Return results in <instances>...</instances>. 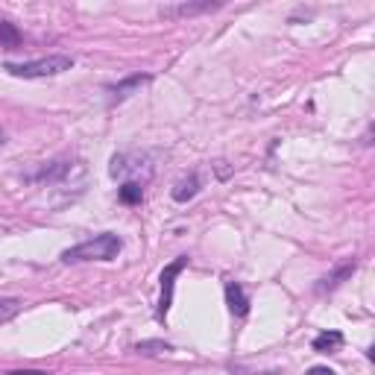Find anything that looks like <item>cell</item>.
Here are the masks:
<instances>
[{"mask_svg":"<svg viewBox=\"0 0 375 375\" xmlns=\"http://www.w3.org/2000/svg\"><path fill=\"white\" fill-rule=\"evenodd\" d=\"M121 249H124L121 235L103 232V235H94V237H88V241L65 249L62 255H59V258H62L65 264H80V261H115Z\"/></svg>","mask_w":375,"mask_h":375,"instance_id":"cell-1","label":"cell"},{"mask_svg":"<svg viewBox=\"0 0 375 375\" xmlns=\"http://www.w3.org/2000/svg\"><path fill=\"white\" fill-rule=\"evenodd\" d=\"M73 68V56H65V53H53V56H44V59H36V62H6L3 71L9 77H18V80H47V77H59Z\"/></svg>","mask_w":375,"mask_h":375,"instance_id":"cell-2","label":"cell"},{"mask_svg":"<svg viewBox=\"0 0 375 375\" xmlns=\"http://www.w3.org/2000/svg\"><path fill=\"white\" fill-rule=\"evenodd\" d=\"M109 173L112 179H126V182H138L141 179L153 176V159L149 153H117L109 161Z\"/></svg>","mask_w":375,"mask_h":375,"instance_id":"cell-3","label":"cell"},{"mask_svg":"<svg viewBox=\"0 0 375 375\" xmlns=\"http://www.w3.org/2000/svg\"><path fill=\"white\" fill-rule=\"evenodd\" d=\"M188 267V255H179V258H173L168 267L161 270V296H159V308H156V317L159 323L168 320L170 314V305H173V291H176V279L182 276V270Z\"/></svg>","mask_w":375,"mask_h":375,"instance_id":"cell-4","label":"cell"},{"mask_svg":"<svg viewBox=\"0 0 375 375\" xmlns=\"http://www.w3.org/2000/svg\"><path fill=\"white\" fill-rule=\"evenodd\" d=\"M223 9V0H200V3H170L159 9V18L164 21H179V18H193V15H205V12H217Z\"/></svg>","mask_w":375,"mask_h":375,"instance_id":"cell-5","label":"cell"},{"mask_svg":"<svg viewBox=\"0 0 375 375\" xmlns=\"http://www.w3.org/2000/svg\"><path fill=\"white\" fill-rule=\"evenodd\" d=\"M149 80H153V77H149V73H132V77L121 80V82H117V85L112 88L109 106H112V109H115V106H121L124 100H129L132 94H138V91H141V88H144V85H147Z\"/></svg>","mask_w":375,"mask_h":375,"instance_id":"cell-6","label":"cell"},{"mask_svg":"<svg viewBox=\"0 0 375 375\" xmlns=\"http://www.w3.org/2000/svg\"><path fill=\"white\" fill-rule=\"evenodd\" d=\"M68 173H71V161L68 159H56L50 164H41L36 173H29L27 182H62Z\"/></svg>","mask_w":375,"mask_h":375,"instance_id":"cell-7","label":"cell"},{"mask_svg":"<svg viewBox=\"0 0 375 375\" xmlns=\"http://www.w3.org/2000/svg\"><path fill=\"white\" fill-rule=\"evenodd\" d=\"M226 305H229V311L235 314V317H247L249 314V296L244 293V288L237 281H226Z\"/></svg>","mask_w":375,"mask_h":375,"instance_id":"cell-8","label":"cell"},{"mask_svg":"<svg viewBox=\"0 0 375 375\" xmlns=\"http://www.w3.org/2000/svg\"><path fill=\"white\" fill-rule=\"evenodd\" d=\"M200 193V176L197 173H188V176H182L179 182L173 185V191H170V197L176 200V203H191L193 197Z\"/></svg>","mask_w":375,"mask_h":375,"instance_id":"cell-9","label":"cell"},{"mask_svg":"<svg viewBox=\"0 0 375 375\" xmlns=\"http://www.w3.org/2000/svg\"><path fill=\"white\" fill-rule=\"evenodd\" d=\"M355 270H358V264H355V261H352V264H343V267H337L334 273H328L325 279H320L317 291H320V293H325V291H334V288H340V284L346 281V279H352Z\"/></svg>","mask_w":375,"mask_h":375,"instance_id":"cell-10","label":"cell"},{"mask_svg":"<svg viewBox=\"0 0 375 375\" xmlns=\"http://www.w3.org/2000/svg\"><path fill=\"white\" fill-rule=\"evenodd\" d=\"M343 346V334L340 332H323V334H317L314 337V352H323V355H328V352H337Z\"/></svg>","mask_w":375,"mask_h":375,"instance_id":"cell-11","label":"cell"},{"mask_svg":"<svg viewBox=\"0 0 375 375\" xmlns=\"http://www.w3.org/2000/svg\"><path fill=\"white\" fill-rule=\"evenodd\" d=\"M0 47L3 50H18L21 47V33L12 21H0Z\"/></svg>","mask_w":375,"mask_h":375,"instance_id":"cell-12","label":"cell"},{"mask_svg":"<svg viewBox=\"0 0 375 375\" xmlns=\"http://www.w3.org/2000/svg\"><path fill=\"white\" fill-rule=\"evenodd\" d=\"M117 200H121L124 205H141V200H144L141 182H124L121 188H117Z\"/></svg>","mask_w":375,"mask_h":375,"instance_id":"cell-13","label":"cell"},{"mask_svg":"<svg viewBox=\"0 0 375 375\" xmlns=\"http://www.w3.org/2000/svg\"><path fill=\"white\" fill-rule=\"evenodd\" d=\"M21 308H24L21 299H15V296H0V323H9L12 317H18Z\"/></svg>","mask_w":375,"mask_h":375,"instance_id":"cell-14","label":"cell"},{"mask_svg":"<svg viewBox=\"0 0 375 375\" xmlns=\"http://www.w3.org/2000/svg\"><path fill=\"white\" fill-rule=\"evenodd\" d=\"M173 346H170V343H164V340H141V343H135V352H138V355H164Z\"/></svg>","mask_w":375,"mask_h":375,"instance_id":"cell-15","label":"cell"},{"mask_svg":"<svg viewBox=\"0 0 375 375\" xmlns=\"http://www.w3.org/2000/svg\"><path fill=\"white\" fill-rule=\"evenodd\" d=\"M6 375H53V372H41V369H12Z\"/></svg>","mask_w":375,"mask_h":375,"instance_id":"cell-16","label":"cell"},{"mask_svg":"<svg viewBox=\"0 0 375 375\" xmlns=\"http://www.w3.org/2000/svg\"><path fill=\"white\" fill-rule=\"evenodd\" d=\"M308 375H337L334 369H328V367H311Z\"/></svg>","mask_w":375,"mask_h":375,"instance_id":"cell-17","label":"cell"},{"mask_svg":"<svg viewBox=\"0 0 375 375\" xmlns=\"http://www.w3.org/2000/svg\"><path fill=\"white\" fill-rule=\"evenodd\" d=\"M229 173H232V168H226V161H217V176H220V179H226Z\"/></svg>","mask_w":375,"mask_h":375,"instance_id":"cell-18","label":"cell"},{"mask_svg":"<svg viewBox=\"0 0 375 375\" xmlns=\"http://www.w3.org/2000/svg\"><path fill=\"white\" fill-rule=\"evenodd\" d=\"M3 144H6V132H3V129H0V147H3Z\"/></svg>","mask_w":375,"mask_h":375,"instance_id":"cell-19","label":"cell"}]
</instances>
